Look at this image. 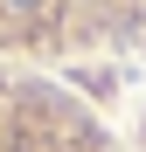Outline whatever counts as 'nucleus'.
<instances>
[{
    "label": "nucleus",
    "mask_w": 146,
    "mask_h": 152,
    "mask_svg": "<svg viewBox=\"0 0 146 152\" xmlns=\"http://www.w3.org/2000/svg\"><path fill=\"white\" fill-rule=\"evenodd\" d=\"M0 152H97L84 118L35 83H0Z\"/></svg>",
    "instance_id": "f257e3e1"
},
{
    "label": "nucleus",
    "mask_w": 146,
    "mask_h": 152,
    "mask_svg": "<svg viewBox=\"0 0 146 152\" xmlns=\"http://www.w3.org/2000/svg\"><path fill=\"white\" fill-rule=\"evenodd\" d=\"M0 14H7V21H35V14H42V0H0Z\"/></svg>",
    "instance_id": "f03ea898"
}]
</instances>
